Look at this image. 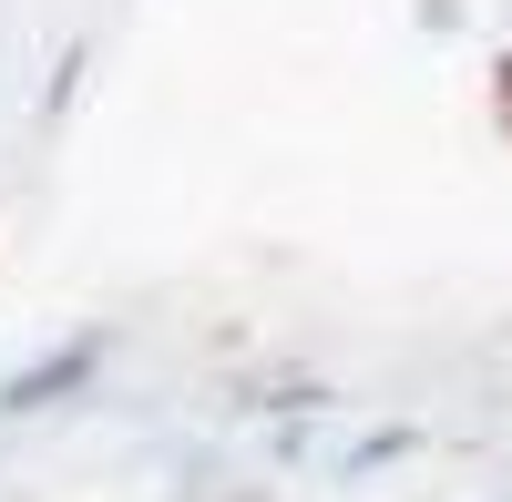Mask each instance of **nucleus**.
<instances>
[{
    "mask_svg": "<svg viewBox=\"0 0 512 502\" xmlns=\"http://www.w3.org/2000/svg\"><path fill=\"white\" fill-rule=\"evenodd\" d=\"M226 502H267V492H226Z\"/></svg>",
    "mask_w": 512,
    "mask_h": 502,
    "instance_id": "nucleus-6",
    "label": "nucleus"
},
{
    "mask_svg": "<svg viewBox=\"0 0 512 502\" xmlns=\"http://www.w3.org/2000/svg\"><path fill=\"white\" fill-rule=\"evenodd\" d=\"M502 11H512V0H502Z\"/></svg>",
    "mask_w": 512,
    "mask_h": 502,
    "instance_id": "nucleus-7",
    "label": "nucleus"
},
{
    "mask_svg": "<svg viewBox=\"0 0 512 502\" xmlns=\"http://www.w3.org/2000/svg\"><path fill=\"white\" fill-rule=\"evenodd\" d=\"M420 451H431V431H420V421H369L359 441H338V451H328L318 472H328V492H369L379 472H400V462H420Z\"/></svg>",
    "mask_w": 512,
    "mask_h": 502,
    "instance_id": "nucleus-2",
    "label": "nucleus"
},
{
    "mask_svg": "<svg viewBox=\"0 0 512 502\" xmlns=\"http://www.w3.org/2000/svg\"><path fill=\"white\" fill-rule=\"evenodd\" d=\"M113 349H123V328L113 318H82V328H62L52 349H31L21 369H0V431H31V421H52V410H82L103 390Z\"/></svg>",
    "mask_w": 512,
    "mask_h": 502,
    "instance_id": "nucleus-1",
    "label": "nucleus"
},
{
    "mask_svg": "<svg viewBox=\"0 0 512 502\" xmlns=\"http://www.w3.org/2000/svg\"><path fill=\"white\" fill-rule=\"evenodd\" d=\"M410 21H420V41H461L472 31V0H410Z\"/></svg>",
    "mask_w": 512,
    "mask_h": 502,
    "instance_id": "nucleus-4",
    "label": "nucleus"
},
{
    "mask_svg": "<svg viewBox=\"0 0 512 502\" xmlns=\"http://www.w3.org/2000/svg\"><path fill=\"white\" fill-rule=\"evenodd\" d=\"M492 103H502V123H512V52H502V72H492Z\"/></svg>",
    "mask_w": 512,
    "mask_h": 502,
    "instance_id": "nucleus-5",
    "label": "nucleus"
},
{
    "mask_svg": "<svg viewBox=\"0 0 512 502\" xmlns=\"http://www.w3.org/2000/svg\"><path fill=\"white\" fill-rule=\"evenodd\" d=\"M82 82H93V31H72V41H62V62H52V82H41V103H31V123H41V134H62V123H72Z\"/></svg>",
    "mask_w": 512,
    "mask_h": 502,
    "instance_id": "nucleus-3",
    "label": "nucleus"
}]
</instances>
